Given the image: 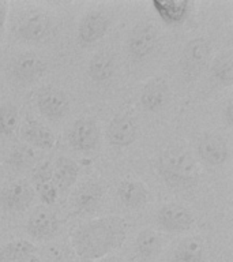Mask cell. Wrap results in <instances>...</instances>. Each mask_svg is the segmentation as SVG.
I'll return each mask as SVG.
<instances>
[{
    "label": "cell",
    "instance_id": "f1b7e54d",
    "mask_svg": "<svg viewBox=\"0 0 233 262\" xmlns=\"http://www.w3.org/2000/svg\"><path fill=\"white\" fill-rule=\"evenodd\" d=\"M7 12H8V3L6 2H0V40L3 36L4 25H6V19H7Z\"/></svg>",
    "mask_w": 233,
    "mask_h": 262
},
{
    "label": "cell",
    "instance_id": "4fadbf2b",
    "mask_svg": "<svg viewBox=\"0 0 233 262\" xmlns=\"http://www.w3.org/2000/svg\"><path fill=\"white\" fill-rule=\"evenodd\" d=\"M138 134V126L130 115H119L110 120L106 128V139L112 146L124 147L134 142Z\"/></svg>",
    "mask_w": 233,
    "mask_h": 262
},
{
    "label": "cell",
    "instance_id": "2e32d148",
    "mask_svg": "<svg viewBox=\"0 0 233 262\" xmlns=\"http://www.w3.org/2000/svg\"><path fill=\"white\" fill-rule=\"evenodd\" d=\"M33 186L40 196V200L46 205H53L57 201L59 190L53 182L52 165L51 163L38 164L33 172Z\"/></svg>",
    "mask_w": 233,
    "mask_h": 262
},
{
    "label": "cell",
    "instance_id": "e0dca14e",
    "mask_svg": "<svg viewBox=\"0 0 233 262\" xmlns=\"http://www.w3.org/2000/svg\"><path fill=\"white\" fill-rule=\"evenodd\" d=\"M118 196L120 202L128 209H141L147 204L150 192L142 182L138 180H123L118 187Z\"/></svg>",
    "mask_w": 233,
    "mask_h": 262
},
{
    "label": "cell",
    "instance_id": "4316f807",
    "mask_svg": "<svg viewBox=\"0 0 233 262\" xmlns=\"http://www.w3.org/2000/svg\"><path fill=\"white\" fill-rule=\"evenodd\" d=\"M19 120V112L14 104L6 102L0 105V137L14 134Z\"/></svg>",
    "mask_w": 233,
    "mask_h": 262
},
{
    "label": "cell",
    "instance_id": "cb8c5ba5",
    "mask_svg": "<svg viewBox=\"0 0 233 262\" xmlns=\"http://www.w3.org/2000/svg\"><path fill=\"white\" fill-rule=\"evenodd\" d=\"M18 32L25 41L38 42L51 32V19L44 14H34L20 24Z\"/></svg>",
    "mask_w": 233,
    "mask_h": 262
},
{
    "label": "cell",
    "instance_id": "6da1fadb",
    "mask_svg": "<svg viewBox=\"0 0 233 262\" xmlns=\"http://www.w3.org/2000/svg\"><path fill=\"white\" fill-rule=\"evenodd\" d=\"M128 224L119 216L90 220L75 229L71 242L75 253L85 261H98L124 243Z\"/></svg>",
    "mask_w": 233,
    "mask_h": 262
},
{
    "label": "cell",
    "instance_id": "4dcf8cb0",
    "mask_svg": "<svg viewBox=\"0 0 233 262\" xmlns=\"http://www.w3.org/2000/svg\"><path fill=\"white\" fill-rule=\"evenodd\" d=\"M98 262H124L120 257H116V255H106V257L98 259Z\"/></svg>",
    "mask_w": 233,
    "mask_h": 262
},
{
    "label": "cell",
    "instance_id": "f546056e",
    "mask_svg": "<svg viewBox=\"0 0 233 262\" xmlns=\"http://www.w3.org/2000/svg\"><path fill=\"white\" fill-rule=\"evenodd\" d=\"M224 116H225V120H226V123H228L229 126H232L233 124V104L230 100H229L228 104H226V106H225Z\"/></svg>",
    "mask_w": 233,
    "mask_h": 262
},
{
    "label": "cell",
    "instance_id": "277c9868",
    "mask_svg": "<svg viewBox=\"0 0 233 262\" xmlns=\"http://www.w3.org/2000/svg\"><path fill=\"white\" fill-rule=\"evenodd\" d=\"M46 71V63L34 53H20L8 63L10 77L20 83H30L40 79Z\"/></svg>",
    "mask_w": 233,
    "mask_h": 262
},
{
    "label": "cell",
    "instance_id": "5bb4252c",
    "mask_svg": "<svg viewBox=\"0 0 233 262\" xmlns=\"http://www.w3.org/2000/svg\"><path fill=\"white\" fill-rule=\"evenodd\" d=\"M104 198V187L97 182H86L73 195V206L79 214H89L97 210Z\"/></svg>",
    "mask_w": 233,
    "mask_h": 262
},
{
    "label": "cell",
    "instance_id": "9c48e42d",
    "mask_svg": "<svg viewBox=\"0 0 233 262\" xmlns=\"http://www.w3.org/2000/svg\"><path fill=\"white\" fill-rule=\"evenodd\" d=\"M194 216L187 208L179 204H167L157 213V223L169 233H181L194 224Z\"/></svg>",
    "mask_w": 233,
    "mask_h": 262
},
{
    "label": "cell",
    "instance_id": "83f0119b",
    "mask_svg": "<svg viewBox=\"0 0 233 262\" xmlns=\"http://www.w3.org/2000/svg\"><path fill=\"white\" fill-rule=\"evenodd\" d=\"M34 161H36V155L32 147L29 146H16L15 149H12L8 157L10 167L16 171H25L34 167L36 165Z\"/></svg>",
    "mask_w": 233,
    "mask_h": 262
},
{
    "label": "cell",
    "instance_id": "7a4b0ae2",
    "mask_svg": "<svg viewBox=\"0 0 233 262\" xmlns=\"http://www.w3.org/2000/svg\"><path fill=\"white\" fill-rule=\"evenodd\" d=\"M155 169L172 188L187 190L196 186L199 180L196 161L187 150L179 146H171L161 151L155 160Z\"/></svg>",
    "mask_w": 233,
    "mask_h": 262
},
{
    "label": "cell",
    "instance_id": "44dd1931",
    "mask_svg": "<svg viewBox=\"0 0 233 262\" xmlns=\"http://www.w3.org/2000/svg\"><path fill=\"white\" fill-rule=\"evenodd\" d=\"M134 247L141 261L150 262L158 257L161 253L162 241L158 233L153 229H143L138 233Z\"/></svg>",
    "mask_w": 233,
    "mask_h": 262
},
{
    "label": "cell",
    "instance_id": "30bf717a",
    "mask_svg": "<svg viewBox=\"0 0 233 262\" xmlns=\"http://www.w3.org/2000/svg\"><path fill=\"white\" fill-rule=\"evenodd\" d=\"M198 155L204 163L212 167H221L229 157V147L226 139L217 133H204L198 139Z\"/></svg>",
    "mask_w": 233,
    "mask_h": 262
},
{
    "label": "cell",
    "instance_id": "5b68a950",
    "mask_svg": "<svg viewBox=\"0 0 233 262\" xmlns=\"http://www.w3.org/2000/svg\"><path fill=\"white\" fill-rule=\"evenodd\" d=\"M158 30L150 24H141L130 33L127 47L128 52L136 60H142L150 56L158 47Z\"/></svg>",
    "mask_w": 233,
    "mask_h": 262
},
{
    "label": "cell",
    "instance_id": "ffe728a7",
    "mask_svg": "<svg viewBox=\"0 0 233 262\" xmlns=\"http://www.w3.org/2000/svg\"><path fill=\"white\" fill-rule=\"evenodd\" d=\"M79 175V165L73 159L61 156L52 167L53 182L59 191H67L75 184Z\"/></svg>",
    "mask_w": 233,
    "mask_h": 262
},
{
    "label": "cell",
    "instance_id": "9a60e30c",
    "mask_svg": "<svg viewBox=\"0 0 233 262\" xmlns=\"http://www.w3.org/2000/svg\"><path fill=\"white\" fill-rule=\"evenodd\" d=\"M169 85L164 78L151 79L143 86L141 93V105L147 112H158L169 101Z\"/></svg>",
    "mask_w": 233,
    "mask_h": 262
},
{
    "label": "cell",
    "instance_id": "8992f818",
    "mask_svg": "<svg viewBox=\"0 0 233 262\" xmlns=\"http://www.w3.org/2000/svg\"><path fill=\"white\" fill-rule=\"evenodd\" d=\"M34 188L26 180H14L6 184L0 191V205L7 212H22L32 205Z\"/></svg>",
    "mask_w": 233,
    "mask_h": 262
},
{
    "label": "cell",
    "instance_id": "d6986e66",
    "mask_svg": "<svg viewBox=\"0 0 233 262\" xmlns=\"http://www.w3.org/2000/svg\"><path fill=\"white\" fill-rule=\"evenodd\" d=\"M153 7L158 12L161 19L171 26L183 24L190 12V3L187 0H154Z\"/></svg>",
    "mask_w": 233,
    "mask_h": 262
},
{
    "label": "cell",
    "instance_id": "ac0fdd59",
    "mask_svg": "<svg viewBox=\"0 0 233 262\" xmlns=\"http://www.w3.org/2000/svg\"><path fill=\"white\" fill-rule=\"evenodd\" d=\"M20 135L25 142H28L29 145L41 149V150H51L56 143L52 131L46 126H44L42 123H38L36 120H29L22 127Z\"/></svg>",
    "mask_w": 233,
    "mask_h": 262
},
{
    "label": "cell",
    "instance_id": "3957f363",
    "mask_svg": "<svg viewBox=\"0 0 233 262\" xmlns=\"http://www.w3.org/2000/svg\"><path fill=\"white\" fill-rule=\"evenodd\" d=\"M212 55V47L206 38L198 37L188 41L181 55V69L188 79L196 78L202 74Z\"/></svg>",
    "mask_w": 233,
    "mask_h": 262
},
{
    "label": "cell",
    "instance_id": "7c38bea8",
    "mask_svg": "<svg viewBox=\"0 0 233 262\" xmlns=\"http://www.w3.org/2000/svg\"><path fill=\"white\" fill-rule=\"evenodd\" d=\"M110 20L105 12L90 11L79 22L78 38L83 45H90L97 42L105 36L109 29Z\"/></svg>",
    "mask_w": 233,
    "mask_h": 262
},
{
    "label": "cell",
    "instance_id": "d4e9b609",
    "mask_svg": "<svg viewBox=\"0 0 233 262\" xmlns=\"http://www.w3.org/2000/svg\"><path fill=\"white\" fill-rule=\"evenodd\" d=\"M36 253V246L25 239H16L0 247V262H16Z\"/></svg>",
    "mask_w": 233,
    "mask_h": 262
},
{
    "label": "cell",
    "instance_id": "1f68e13d",
    "mask_svg": "<svg viewBox=\"0 0 233 262\" xmlns=\"http://www.w3.org/2000/svg\"><path fill=\"white\" fill-rule=\"evenodd\" d=\"M16 262H42L40 259V258L37 257V255H34V254H32V255H28V257L22 258V259H19V261Z\"/></svg>",
    "mask_w": 233,
    "mask_h": 262
},
{
    "label": "cell",
    "instance_id": "603a6c76",
    "mask_svg": "<svg viewBox=\"0 0 233 262\" xmlns=\"http://www.w3.org/2000/svg\"><path fill=\"white\" fill-rule=\"evenodd\" d=\"M114 70H116V59L113 53L101 51L91 57L87 67V74L94 82L102 83L113 77Z\"/></svg>",
    "mask_w": 233,
    "mask_h": 262
},
{
    "label": "cell",
    "instance_id": "8fae6325",
    "mask_svg": "<svg viewBox=\"0 0 233 262\" xmlns=\"http://www.w3.org/2000/svg\"><path fill=\"white\" fill-rule=\"evenodd\" d=\"M26 232L37 241H48L59 232V221L56 214L49 209H36L26 223Z\"/></svg>",
    "mask_w": 233,
    "mask_h": 262
},
{
    "label": "cell",
    "instance_id": "52a82bcc",
    "mask_svg": "<svg viewBox=\"0 0 233 262\" xmlns=\"http://www.w3.org/2000/svg\"><path fill=\"white\" fill-rule=\"evenodd\" d=\"M37 106L45 118L59 120L69 112L68 96L55 86H46L37 93Z\"/></svg>",
    "mask_w": 233,
    "mask_h": 262
},
{
    "label": "cell",
    "instance_id": "ba28073f",
    "mask_svg": "<svg viewBox=\"0 0 233 262\" xmlns=\"http://www.w3.org/2000/svg\"><path fill=\"white\" fill-rule=\"evenodd\" d=\"M100 142V130L96 120L81 118L75 120L68 131V143L78 151L94 150Z\"/></svg>",
    "mask_w": 233,
    "mask_h": 262
},
{
    "label": "cell",
    "instance_id": "7402d4cb",
    "mask_svg": "<svg viewBox=\"0 0 233 262\" xmlns=\"http://www.w3.org/2000/svg\"><path fill=\"white\" fill-rule=\"evenodd\" d=\"M171 262H206V249L199 236L185 237L173 251Z\"/></svg>",
    "mask_w": 233,
    "mask_h": 262
},
{
    "label": "cell",
    "instance_id": "484cf974",
    "mask_svg": "<svg viewBox=\"0 0 233 262\" xmlns=\"http://www.w3.org/2000/svg\"><path fill=\"white\" fill-rule=\"evenodd\" d=\"M212 73L221 85L232 86L233 83V57L232 51H224L213 60Z\"/></svg>",
    "mask_w": 233,
    "mask_h": 262
}]
</instances>
